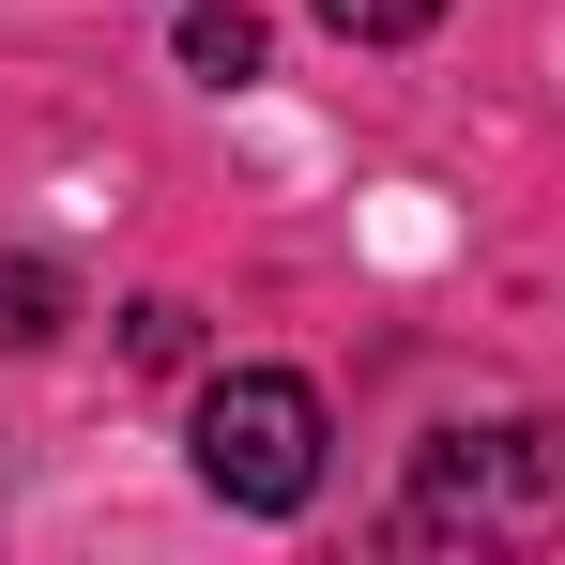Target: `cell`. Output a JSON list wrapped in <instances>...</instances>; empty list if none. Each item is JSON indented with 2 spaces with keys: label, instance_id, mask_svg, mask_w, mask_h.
Returning <instances> with one entry per match:
<instances>
[{
  "label": "cell",
  "instance_id": "1",
  "mask_svg": "<svg viewBox=\"0 0 565 565\" xmlns=\"http://www.w3.org/2000/svg\"><path fill=\"white\" fill-rule=\"evenodd\" d=\"M199 489L245 504V520H290V504L321 489V397L290 367H230L199 397Z\"/></svg>",
  "mask_w": 565,
  "mask_h": 565
},
{
  "label": "cell",
  "instance_id": "2",
  "mask_svg": "<svg viewBox=\"0 0 565 565\" xmlns=\"http://www.w3.org/2000/svg\"><path fill=\"white\" fill-rule=\"evenodd\" d=\"M535 504V444H428V520H504Z\"/></svg>",
  "mask_w": 565,
  "mask_h": 565
},
{
  "label": "cell",
  "instance_id": "3",
  "mask_svg": "<svg viewBox=\"0 0 565 565\" xmlns=\"http://www.w3.org/2000/svg\"><path fill=\"white\" fill-rule=\"evenodd\" d=\"M184 77H214V93L260 77V15H245V0H199V15H184Z\"/></svg>",
  "mask_w": 565,
  "mask_h": 565
},
{
  "label": "cell",
  "instance_id": "4",
  "mask_svg": "<svg viewBox=\"0 0 565 565\" xmlns=\"http://www.w3.org/2000/svg\"><path fill=\"white\" fill-rule=\"evenodd\" d=\"M444 0H321V31H352V46H413Z\"/></svg>",
  "mask_w": 565,
  "mask_h": 565
},
{
  "label": "cell",
  "instance_id": "5",
  "mask_svg": "<svg viewBox=\"0 0 565 565\" xmlns=\"http://www.w3.org/2000/svg\"><path fill=\"white\" fill-rule=\"evenodd\" d=\"M184 337H199L184 306H138V321H122V352H138V367H184Z\"/></svg>",
  "mask_w": 565,
  "mask_h": 565
}]
</instances>
